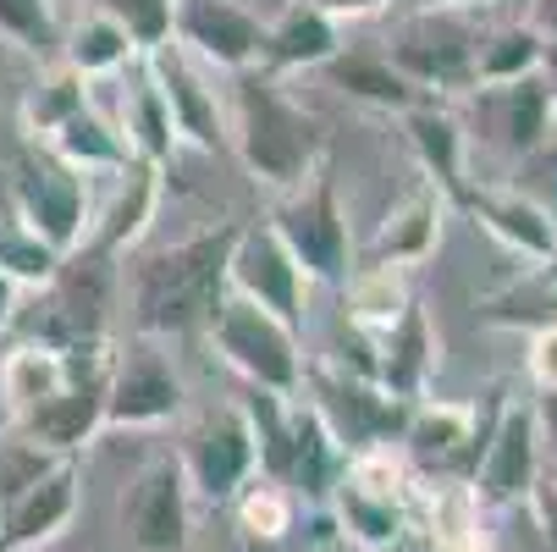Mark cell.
<instances>
[{
  "instance_id": "34",
  "label": "cell",
  "mask_w": 557,
  "mask_h": 552,
  "mask_svg": "<svg viewBox=\"0 0 557 552\" xmlns=\"http://www.w3.org/2000/svg\"><path fill=\"white\" fill-rule=\"evenodd\" d=\"M0 34H7L12 45L45 56L55 50V17H50V0H0Z\"/></svg>"
},
{
  "instance_id": "18",
  "label": "cell",
  "mask_w": 557,
  "mask_h": 552,
  "mask_svg": "<svg viewBox=\"0 0 557 552\" xmlns=\"http://www.w3.org/2000/svg\"><path fill=\"white\" fill-rule=\"evenodd\" d=\"M463 210H474L503 244H513V249H524L535 260H552V249H557V226L535 210L530 194H508V188H481V194H474L469 188Z\"/></svg>"
},
{
  "instance_id": "28",
  "label": "cell",
  "mask_w": 557,
  "mask_h": 552,
  "mask_svg": "<svg viewBox=\"0 0 557 552\" xmlns=\"http://www.w3.org/2000/svg\"><path fill=\"white\" fill-rule=\"evenodd\" d=\"M481 321H492V327H530V332H546V327H557V287H552L546 277L530 282V287H508V293H497V298L481 304Z\"/></svg>"
},
{
  "instance_id": "15",
  "label": "cell",
  "mask_w": 557,
  "mask_h": 552,
  "mask_svg": "<svg viewBox=\"0 0 557 552\" xmlns=\"http://www.w3.org/2000/svg\"><path fill=\"white\" fill-rule=\"evenodd\" d=\"M172 23L183 28L188 45H199L210 61L237 66V72H249V61L265 50V28L232 0H177Z\"/></svg>"
},
{
  "instance_id": "40",
  "label": "cell",
  "mask_w": 557,
  "mask_h": 552,
  "mask_svg": "<svg viewBox=\"0 0 557 552\" xmlns=\"http://www.w3.org/2000/svg\"><path fill=\"white\" fill-rule=\"evenodd\" d=\"M530 34L557 39V0H535V7H530Z\"/></svg>"
},
{
  "instance_id": "25",
  "label": "cell",
  "mask_w": 557,
  "mask_h": 552,
  "mask_svg": "<svg viewBox=\"0 0 557 552\" xmlns=\"http://www.w3.org/2000/svg\"><path fill=\"white\" fill-rule=\"evenodd\" d=\"M55 161H66L72 172H84V167H127V149H122V138L95 116V111H72L55 133Z\"/></svg>"
},
{
  "instance_id": "13",
  "label": "cell",
  "mask_w": 557,
  "mask_h": 552,
  "mask_svg": "<svg viewBox=\"0 0 557 552\" xmlns=\"http://www.w3.org/2000/svg\"><path fill=\"white\" fill-rule=\"evenodd\" d=\"M177 398H183V387H177L172 365L154 348H127V359L111 365L106 426H154L177 409Z\"/></svg>"
},
{
  "instance_id": "7",
  "label": "cell",
  "mask_w": 557,
  "mask_h": 552,
  "mask_svg": "<svg viewBox=\"0 0 557 552\" xmlns=\"http://www.w3.org/2000/svg\"><path fill=\"white\" fill-rule=\"evenodd\" d=\"M122 530L133 552H188V476L183 458L154 453L122 492Z\"/></svg>"
},
{
  "instance_id": "43",
  "label": "cell",
  "mask_w": 557,
  "mask_h": 552,
  "mask_svg": "<svg viewBox=\"0 0 557 552\" xmlns=\"http://www.w3.org/2000/svg\"><path fill=\"white\" fill-rule=\"evenodd\" d=\"M12 315H17V282H7V277H0V332L12 327Z\"/></svg>"
},
{
  "instance_id": "32",
  "label": "cell",
  "mask_w": 557,
  "mask_h": 552,
  "mask_svg": "<svg viewBox=\"0 0 557 552\" xmlns=\"http://www.w3.org/2000/svg\"><path fill=\"white\" fill-rule=\"evenodd\" d=\"M55 464H61V458L45 453V447L28 442V437H0V508H7L12 498H23L34 481H45Z\"/></svg>"
},
{
  "instance_id": "38",
  "label": "cell",
  "mask_w": 557,
  "mask_h": 552,
  "mask_svg": "<svg viewBox=\"0 0 557 552\" xmlns=\"http://www.w3.org/2000/svg\"><path fill=\"white\" fill-rule=\"evenodd\" d=\"M535 155H541V177H546V183H541V199H535V210H541V216L557 226V127H552V138H546Z\"/></svg>"
},
{
  "instance_id": "17",
  "label": "cell",
  "mask_w": 557,
  "mask_h": 552,
  "mask_svg": "<svg viewBox=\"0 0 557 552\" xmlns=\"http://www.w3.org/2000/svg\"><path fill=\"white\" fill-rule=\"evenodd\" d=\"M337 514H343V530L370 552H392L409 530L397 487H370V481L354 476V469H343V481H337Z\"/></svg>"
},
{
  "instance_id": "5",
  "label": "cell",
  "mask_w": 557,
  "mask_h": 552,
  "mask_svg": "<svg viewBox=\"0 0 557 552\" xmlns=\"http://www.w3.org/2000/svg\"><path fill=\"white\" fill-rule=\"evenodd\" d=\"M271 232L287 244L298 271L321 277V282H348V226L337 210V183L326 172H314L304 188L282 199Z\"/></svg>"
},
{
  "instance_id": "45",
  "label": "cell",
  "mask_w": 557,
  "mask_h": 552,
  "mask_svg": "<svg viewBox=\"0 0 557 552\" xmlns=\"http://www.w3.org/2000/svg\"><path fill=\"white\" fill-rule=\"evenodd\" d=\"M546 282L557 287V249H552V260H546Z\"/></svg>"
},
{
  "instance_id": "36",
  "label": "cell",
  "mask_w": 557,
  "mask_h": 552,
  "mask_svg": "<svg viewBox=\"0 0 557 552\" xmlns=\"http://www.w3.org/2000/svg\"><path fill=\"white\" fill-rule=\"evenodd\" d=\"M72 111H84V89H77V77H55V84H45L28 100V127L34 133H55Z\"/></svg>"
},
{
  "instance_id": "26",
  "label": "cell",
  "mask_w": 557,
  "mask_h": 552,
  "mask_svg": "<svg viewBox=\"0 0 557 552\" xmlns=\"http://www.w3.org/2000/svg\"><path fill=\"white\" fill-rule=\"evenodd\" d=\"M431 238H436V194L431 188H420L414 199H404L392 216H386V226H381V238H375V260L386 266H397V260H414V255H425L431 249Z\"/></svg>"
},
{
  "instance_id": "10",
  "label": "cell",
  "mask_w": 557,
  "mask_h": 552,
  "mask_svg": "<svg viewBox=\"0 0 557 552\" xmlns=\"http://www.w3.org/2000/svg\"><path fill=\"white\" fill-rule=\"evenodd\" d=\"M474 50H481V39H474L463 23L453 17H420L409 23L404 34H397L392 45V66L409 77L414 89H474Z\"/></svg>"
},
{
  "instance_id": "39",
  "label": "cell",
  "mask_w": 557,
  "mask_h": 552,
  "mask_svg": "<svg viewBox=\"0 0 557 552\" xmlns=\"http://www.w3.org/2000/svg\"><path fill=\"white\" fill-rule=\"evenodd\" d=\"M535 376L546 392H557V327L541 332V348H535Z\"/></svg>"
},
{
  "instance_id": "2",
  "label": "cell",
  "mask_w": 557,
  "mask_h": 552,
  "mask_svg": "<svg viewBox=\"0 0 557 552\" xmlns=\"http://www.w3.org/2000/svg\"><path fill=\"white\" fill-rule=\"evenodd\" d=\"M232 106H237V149H244V167L265 188L293 194L321 172V155H326L321 116L293 106L265 72H237Z\"/></svg>"
},
{
  "instance_id": "8",
  "label": "cell",
  "mask_w": 557,
  "mask_h": 552,
  "mask_svg": "<svg viewBox=\"0 0 557 552\" xmlns=\"http://www.w3.org/2000/svg\"><path fill=\"white\" fill-rule=\"evenodd\" d=\"M226 282L237 287V298H249L255 309H265L271 321H282L287 332H298L304 321V293H298V266L287 255V244L271 226H244L237 249L226 266Z\"/></svg>"
},
{
  "instance_id": "22",
  "label": "cell",
  "mask_w": 557,
  "mask_h": 552,
  "mask_svg": "<svg viewBox=\"0 0 557 552\" xmlns=\"http://www.w3.org/2000/svg\"><path fill=\"white\" fill-rule=\"evenodd\" d=\"M271 66H326L337 56V23L314 7H293L271 34H265V50Z\"/></svg>"
},
{
  "instance_id": "9",
  "label": "cell",
  "mask_w": 557,
  "mask_h": 552,
  "mask_svg": "<svg viewBox=\"0 0 557 552\" xmlns=\"http://www.w3.org/2000/svg\"><path fill=\"white\" fill-rule=\"evenodd\" d=\"M183 476L194 481V492L205 503H232L244 492V481L255 476V431L244 420V409H215L194 437H188V464Z\"/></svg>"
},
{
  "instance_id": "24",
  "label": "cell",
  "mask_w": 557,
  "mask_h": 552,
  "mask_svg": "<svg viewBox=\"0 0 557 552\" xmlns=\"http://www.w3.org/2000/svg\"><path fill=\"white\" fill-rule=\"evenodd\" d=\"M326 72H332L337 89H348V95H359V100H370V106H397V111H414V106H420V89H414L392 61H375V56H332Z\"/></svg>"
},
{
  "instance_id": "33",
  "label": "cell",
  "mask_w": 557,
  "mask_h": 552,
  "mask_svg": "<svg viewBox=\"0 0 557 552\" xmlns=\"http://www.w3.org/2000/svg\"><path fill=\"white\" fill-rule=\"evenodd\" d=\"M172 111H166V100H161V89L154 84H144L138 95H133V144H138V161H149V167H161L166 155H172Z\"/></svg>"
},
{
  "instance_id": "12",
  "label": "cell",
  "mask_w": 557,
  "mask_h": 552,
  "mask_svg": "<svg viewBox=\"0 0 557 552\" xmlns=\"http://www.w3.org/2000/svg\"><path fill=\"white\" fill-rule=\"evenodd\" d=\"M474 116H481V138L508 149V155H535L552 127H557V100L546 89V77H513V84H486L474 95Z\"/></svg>"
},
{
  "instance_id": "11",
  "label": "cell",
  "mask_w": 557,
  "mask_h": 552,
  "mask_svg": "<svg viewBox=\"0 0 557 552\" xmlns=\"http://www.w3.org/2000/svg\"><path fill=\"white\" fill-rule=\"evenodd\" d=\"M535 437H541V420L519 404H503L486 447H481V464H474V503H492V508H508L519 498H530L535 476H541V458H535Z\"/></svg>"
},
{
  "instance_id": "44",
  "label": "cell",
  "mask_w": 557,
  "mask_h": 552,
  "mask_svg": "<svg viewBox=\"0 0 557 552\" xmlns=\"http://www.w3.org/2000/svg\"><path fill=\"white\" fill-rule=\"evenodd\" d=\"M546 426H552V437H557V392L546 398Z\"/></svg>"
},
{
  "instance_id": "31",
  "label": "cell",
  "mask_w": 557,
  "mask_h": 552,
  "mask_svg": "<svg viewBox=\"0 0 557 552\" xmlns=\"http://www.w3.org/2000/svg\"><path fill=\"white\" fill-rule=\"evenodd\" d=\"M95 12L111 17L133 45H149V50H161L172 34V0H95Z\"/></svg>"
},
{
  "instance_id": "46",
  "label": "cell",
  "mask_w": 557,
  "mask_h": 552,
  "mask_svg": "<svg viewBox=\"0 0 557 552\" xmlns=\"http://www.w3.org/2000/svg\"><path fill=\"white\" fill-rule=\"evenodd\" d=\"M414 7H420V12H436V7H447V0H414Z\"/></svg>"
},
{
  "instance_id": "37",
  "label": "cell",
  "mask_w": 557,
  "mask_h": 552,
  "mask_svg": "<svg viewBox=\"0 0 557 552\" xmlns=\"http://www.w3.org/2000/svg\"><path fill=\"white\" fill-rule=\"evenodd\" d=\"M530 503H535V525L546 530V547L557 552V464H546L535 487H530Z\"/></svg>"
},
{
  "instance_id": "20",
  "label": "cell",
  "mask_w": 557,
  "mask_h": 552,
  "mask_svg": "<svg viewBox=\"0 0 557 552\" xmlns=\"http://www.w3.org/2000/svg\"><path fill=\"white\" fill-rule=\"evenodd\" d=\"M409 138L420 149V167L463 205L469 188H463V133H458V122L447 111H436V106H414L409 111Z\"/></svg>"
},
{
  "instance_id": "41",
  "label": "cell",
  "mask_w": 557,
  "mask_h": 552,
  "mask_svg": "<svg viewBox=\"0 0 557 552\" xmlns=\"http://www.w3.org/2000/svg\"><path fill=\"white\" fill-rule=\"evenodd\" d=\"M304 7H314V12H326V17H354V12H375L381 0H304Z\"/></svg>"
},
{
  "instance_id": "4",
  "label": "cell",
  "mask_w": 557,
  "mask_h": 552,
  "mask_svg": "<svg viewBox=\"0 0 557 552\" xmlns=\"http://www.w3.org/2000/svg\"><path fill=\"white\" fill-rule=\"evenodd\" d=\"M309 387H314V415H321L326 437L343 447V458L375 453L381 442L409 431L414 409L404 398H392V392L370 387V381H354V376H337V370H314Z\"/></svg>"
},
{
  "instance_id": "21",
  "label": "cell",
  "mask_w": 557,
  "mask_h": 552,
  "mask_svg": "<svg viewBox=\"0 0 557 552\" xmlns=\"http://www.w3.org/2000/svg\"><path fill=\"white\" fill-rule=\"evenodd\" d=\"M61 381H66V370H61V354L55 348L23 343V348H12L7 359H0V398H7V409L17 420L28 409H39L45 398H55Z\"/></svg>"
},
{
  "instance_id": "27",
  "label": "cell",
  "mask_w": 557,
  "mask_h": 552,
  "mask_svg": "<svg viewBox=\"0 0 557 552\" xmlns=\"http://www.w3.org/2000/svg\"><path fill=\"white\" fill-rule=\"evenodd\" d=\"M535 66H541V34L503 28L497 39H481V50H474V89L513 84V77H530Z\"/></svg>"
},
{
  "instance_id": "16",
  "label": "cell",
  "mask_w": 557,
  "mask_h": 552,
  "mask_svg": "<svg viewBox=\"0 0 557 552\" xmlns=\"http://www.w3.org/2000/svg\"><path fill=\"white\" fill-rule=\"evenodd\" d=\"M431 327H425V309L409 298V309L397 315V321L386 327V338H381V359L370 365V376H375V387L381 392H392V398H414V392L425 387V376H431Z\"/></svg>"
},
{
  "instance_id": "23",
  "label": "cell",
  "mask_w": 557,
  "mask_h": 552,
  "mask_svg": "<svg viewBox=\"0 0 557 552\" xmlns=\"http://www.w3.org/2000/svg\"><path fill=\"white\" fill-rule=\"evenodd\" d=\"M149 210H154V167H149V161H133V167H122V194H116V205L106 210V226L84 244V255L111 260L122 244L138 238V226L149 221Z\"/></svg>"
},
{
  "instance_id": "30",
  "label": "cell",
  "mask_w": 557,
  "mask_h": 552,
  "mask_svg": "<svg viewBox=\"0 0 557 552\" xmlns=\"http://www.w3.org/2000/svg\"><path fill=\"white\" fill-rule=\"evenodd\" d=\"M55 266H61V255H50L23 221H0V277H7V282H17V287H23V282L45 287V282L55 277Z\"/></svg>"
},
{
  "instance_id": "19",
  "label": "cell",
  "mask_w": 557,
  "mask_h": 552,
  "mask_svg": "<svg viewBox=\"0 0 557 552\" xmlns=\"http://www.w3.org/2000/svg\"><path fill=\"white\" fill-rule=\"evenodd\" d=\"M154 72H161V100H166V111H172V127L188 133L199 149H221L215 100L199 89V77L188 72V61H183L172 45H161V50H154Z\"/></svg>"
},
{
  "instance_id": "29",
  "label": "cell",
  "mask_w": 557,
  "mask_h": 552,
  "mask_svg": "<svg viewBox=\"0 0 557 552\" xmlns=\"http://www.w3.org/2000/svg\"><path fill=\"white\" fill-rule=\"evenodd\" d=\"M127 34L111 23V17H84L72 28V39H66V61H72V72L84 77V72H111V66H122L127 61Z\"/></svg>"
},
{
  "instance_id": "3",
  "label": "cell",
  "mask_w": 557,
  "mask_h": 552,
  "mask_svg": "<svg viewBox=\"0 0 557 552\" xmlns=\"http://www.w3.org/2000/svg\"><path fill=\"white\" fill-rule=\"evenodd\" d=\"M210 338L215 348L226 354L232 370H244L260 392H276V398H287V392H298V343L282 321H271L265 309H255L249 298H221L215 321H210Z\"/></svg>"
},
{
  "instance_id": "35",
  "label": "cell",
  "mask_w": 557,
  "mask_h": 552,
  "mask_svg": "<svg viewBox=\"0 0 557 552\" xmlns=\"http://www.w3.org/2000/svg\"><path fill=\"white\" fill-rule=\"evenodd\" d=\"M237 508H244V530H249V536H265V541H276V536H287V530H293V498H287L276 481H260V487H249Z\"/></svg>"
},
{
  "instance_id": "6",
  "label": "cell",
  "mask_w": 557,
  "mask_h": 552,
  "mask_svg": "<svg viewBox=\"0 0 557 552\" xmlns=\"http://www.w3.org/2000/svg\"><path fill=\"white\" fill-rule=\"evenodd\" d=\"M12 194H17V221L50 255L66 260L84 244V172H72L50 149H39V155H23Z\"/></svg>"
},
{
  "instance_id": "42",
  "label": "cell",
  "mask_w": 557,
  "mask_h": 552,
  "mask_svg": "<svg viewBox=\"0 0 557 552\" xmlns=\"http://www.w3.org/2000/svg\"><path fill=\"white\" fill-rule=\"evenodd\" d=\"M541 77H546V89L557 100V39H541Z\"/></svg>"
},
{
  "instance_id": "14",
  "label": "cell",
  "mask_w": 557,
  "mask_h": 552,
  "mask_svg": "<svg viewBox=\"0 0 557 552\" xmlns=\"http://www.w3.org/2000/svg\"><path fill=\"white\" fill-rule=\"evenodd\" d=\"M77 514V469L72 458H61L45 481H34L23 498H12L0 508V552H28L45 547L50 536H61Z\"/></svg>"
},
{
  "instance_id": "47",
  "label": "cell",
  "mask_w": 557,
  "mask_h": 552,
  "mask_svg": "<svg viewBox=\"0 0 557 552\" xmlns=\"http://www.w3.org/2000/svg\"><path fill=\"white\" fill-rule=\"evenodd\" d=\"M392 552H409V547H404V541H397V547H392Z\"/></svg>"
},
{
  "instance_id": "1",
  "label": "cell",
  "mask_w": 557,
  "mask_h": 552,
  "mask_svg": "<svg viewBox=\"0 0 557 552\" xmlns=\"http://www.w3.org/2000/svg\"><path fill=\"white\" fill-rule=\"evenodd\" d=\"M244 226H215L199 232L188 244H172L161 255H149L133 271V321L138 332H199L215 321V309L226 298V266L237 249Z\"/></svg>"
}]
</instances>
